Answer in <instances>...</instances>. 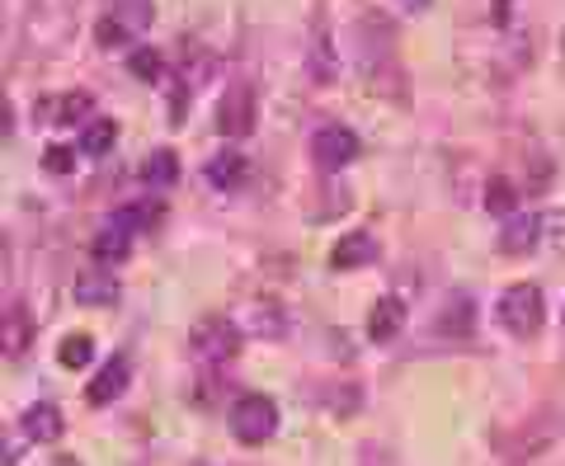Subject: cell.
Instances as JSON below:
<instances>
[{
  "label": "cell",
  "mask_w": 565,
  "mask_h": 466,
  "mask_svg": "<svg viewBox=\"0 0 565 466\" xmlns=\"http://www.w3.org/2000/svg\"><path fill=\"white\" fill-rule=\"evenodd\" d=\"M20 428H24V438H29V443H52V438L62 434V410H57V405H47V401L29 405L24 415H20Z\"/></svg>",
  "instance_id": "cell-10"
},
{
  "label": "cell",
  "mask_w": 565,
  "mask_h": 466,
  "mask_svg": "<svg viewBox=\"0 0 565 466\" xmlns=\"http://www.w3.org/2000/svg\"><path fill=\"white\" fill-rule=\"evenodd\" d=\"M137 179L147 189H170L174 179H180V156H174L170 147H161V151H151L147 160H141V170H137Z\"/></svg>",
  "instance_id": "cell-13"
},
{
  "label": "cell",
  "mask_w": 565,
  "mask_h": 466,
  "mask_svg": "<svg viewBox=\"0 0 565 466\" xmlns=\"http://www.w3.org/2000/svg\"><path fill=\"white\" fill-rule=\"evenodd\" d=\"M29 339H33L29 311H24V307H10V311H6V353H10V358H20V353L29 349Z\"/></svg>",
  "instance_id": "cell-19"
},
{
  "label": "cell",
  "mask_w": 565,
  "mask_h": 466,
  "mask_svg": "<svg viewBox=\"0 0 565 466\" xmlns=\"http://www.w3.org/2000/svg\"><path fill=\"white\" fill-rule=\"evenodd\" d=\"M128 382H132V363H128V353H114L109 363H104V368L95 372V382L85 386V401H90V405H109V401H118L122 391H128Z\"/></svg>",
  "instance_id": "cell-7"
},
{
  "label": "cell",
  "mask_w": 565,
  "mask_h": 466,
  "mask_svg": "<svg viewBox=\"0 0 565 466\" xmlns=\"http://www.w3.org/2000/svg\"><path fill=\"white\" fill-rule=\"evenodd\" d=\"M43 170L47 174H71V170H76V147H62V141H57V147H47L43 151Z\"/></svg>",
  "instance_id": "cell-22"
},
{
  "label": "cell",
  "mask_w": 565,
  "mask_h": 466,
  "mask_svg": "<svg viewBox=\"0 0 565 466\" xmlns=\"http://www.w3.org/2000/svg\"><path fill=\"white\" fill-rule=\"evenodd\" d=\"M494 316H500V326L514 335V339L537 335L542 330V316H546L542 288H537V283H514V288L500 293V301H494Z\"/></svg>",
  "instance_id": "cell-1"
},
{
  "label": "cell",
  "mask_w": 565,
  "mask_h": 466,
  "mask_svg": "<svg viewBox=\"0 0 565 466\" xmlns=\"http://www.w3.org/2000/svg\"><path fill=\"white\" fill-rule=\"evenodd\" d=\"M189 349L207 358V363H222V358H232L241 349V326L232 316H199L189 330Z\"/></svg>",
  "instance_id": "cell-3"
},
{
  "label": "cell",
  "mask_w": 565,
  "mask_h": 466,
  "mask_svg": "<svg viewBox=\"0 0 565 466\" xmlns=\"http://www.w3.org/2000/svg\"><path fill=\"white\" fill-rule=\"evenodd\" d=\"M161 218H166V203H156V199H141V203H132V208H118V212H114V222L128 226L132 236H137V231H147V226H156Z\"/></svg>",
  "instance_id": "cell-17"
},
{
  "label": "cell",
  "mask_w": 565,
  "mask_h": 466,
  "mask_svg": "<svg viewBox=\"0 0 565 466\" xmlns=\"http://www.w3.org/2000/svg\"><path fill=\"white\" fill-rule=\"evenodd\" d=\"M90 114H95L90 89H66V95L39 99V123H47V128H71V123H85Z\"/></svg>",
  "instance_id": "cell-6"
},
{
  "label": "cell",
  "mask_w": 565,
  "mask_h": 466,
  "mask_svg": "<svg viewBox=\"0 0 565 466\" xmlns=\"http://www.w3.org/2000/svg\"><path fill=\"white\" fill-rule=\"evenodd\" d=\"M95 358V339L90 335H66L62 339V363L66 368H85Z\"/></svg>",
  "instance_id": "cell-21"
},
{
  "label": "cell",
  "mask_w": 565,
  "mask_h": 466,
  "mask_svg": "<svg viewBox=\"0 0 565 466\" xmlns=\"http://www.w3.org/2000/svg\"><path fill=\"white\" fill-rule=\"evenodd\" d=\"M537 241H542V218H533V212H514L500 231V255H533Z\"/></svg>",
  "instance_id": "cell-8"
},
{
  "label": "cell",
  "mask_w": 565,
  "mask_h": 466,
  "mask_svg": "<svg viewBox=\"0 0 565 466\" xmlns=\"http://www.w3.org/2000/svg\"><path fill=\"white\" fill-rule=\"evenodd\" d=\"M311 156L321 170H344L349 160L359 156V137H353V128H344V123H326V128L311 137Z\"/></svg>",
  "instance_id": "cell-4"
},
{
  "label": "cell",
  "mask_w": 565,
  "mask_h": 466,
  "mask_svg": "<svg viewBox=\"0 0 565 466\" xmlns=\"http://www.w3.org/2000/svg\"><path fill=\"white\" fill-rule=\"evenodd\" d=\"M118 293H122L118 278H109V274H81L76 288H71V297H76L81 307H114Z\"/></svg>",
  "instance_id": "cell-11"
},
{
  "label": "cell",
  "mask_w": 565,
  "mask_h": 466,
  "mask_svg": "<svg viewBox=\"0 0 565 466\" xmlns=\"http://www.w3.org/2000/svg\"><path fill=\"white\" fill-rule=\"evenodd\" d=\"M52 466H81L76 457H57V462H52Z\"/></svg>",
  "instance_id": "cell-25"
},
{
  "label": "cell",
  "mask_w": 565,
  "mask_h": 466,
  "mask_svg": "<svg viewBox=\"0 0 565 466\" xmlns=\"http://www.w3.org/2000/svg\"><path fill=\"white\" fill-rule=\"evenodd\" d=\"M377 260V241L367 236V231H349V236L334 245V255H330V264L334 268H353V264H373Z\"/></svg>",
  "instance_id": "cell-14"
},
{
  "label": "cell",
  "mask_w": 565,
  "mask_h": 466,
  "mask_svg": "<svg viewBox=\"0 0 565 466\" xmlns=\"http://www.w3.org/2000/svg\"><path fill=\"white\" fill-rule=\"evenodd\" d=\"M245 170H250V166H245V156L241 151H217V156H212L207 160V184L212 189H236L241 184V179H245Z\"/></svg>",
  "instance_id": "cell-15"
},
{
  "label": "cell",
  "mask_w": 565,
  "mask_h": 466,
  "mask_svg": "<svg viewBox=\"0 0 565 466\" xmlns=\"http://www.w3.org/2000/svg\"><path fill=\"white\" fill-rule=\"evenodd\" d=\"M90 255L99 260V264H122L132 255V231L128 226H118V222H109L99 231V236L90 241Z\"/></svg>",
  "instance_id": "cell-12"
},
{
  "label": "cell",
  "mask_w": 565,
  "mask_h": 466,
  "mask_svg": "<svg viewBox=\"0 0 565 466\" xmlns=\"http://www.w3.org/2000/svg\"><path fill=\"white\" fill-rule=\"evenodd\" d=\"M114 141H118V123L114 118H90L81 128V151L85 156H109Z\"/></svg>",
  "instance_id": "cell-16"
},
{
  "label": "cell",
  "mask_w": 565,
  "mask_h": 466,
  "mask_svg": "<svg viewBox=\"0 0 565 466\" xmlns=\"http://www.w3.org/2000/svg\"><path fill=\"white\" fill-rule=\"evenodd\" d=\"M471 320H476L471 297H452V301H448V311H444V320H438V330H444V335H467V330H471Z\"/></svg>",
  "instance_id": "cell-20"
},
{
  "label": "cell",
  "mask_w": 565,
  "mask_h": 466,
  "mask_svg": "<svg viewBox=\"0 0 565 466\" xmlns=\"http://www.w3.org/2000/svg\"><path fill=\"white\" fill-rule=\"evenodd\" d=\"M405 326V301L401 297H377L373 301V316H367V339L373 345H392Z\"/></svg>",
  "instance_id": "cell-9"
},
{
  "label": "cell",
  "mask_w": 565,
  "mask_h": 466,
  "mask_svg": "<svg viewBox=\"0 0 565 466\" xmlns=\"http://www.w3.org/2000/svg\"><path fill=\"white\" fill-rule=\"evenodd\" d=\"M217 133L222 137H250L255 133V89L232 85L217 104Z\"/></svg>",
  "instance_id": "cell-5"
},
{
  "label": "cell",
  "mask_w": 565,
  "mask_h": 466,
  "mask_svg": "<svg viewBox=\"0 0 565 466\" xmlns=\"http://www.w3.org/2000/svg\"><path fill=\"white\" fill-rule=\"evenodd\" d=\"M128 62H132V71H137L141 81H156V76H161V52H156V47H137Z\"/></svg>",
  "instance_id": "cell-23"
},
{
  "label": "cell",
  "mask_w": 565,
  "mask_h": 466,
  "mask_svg": "<svg viewBox=\"0 0 565 466\" xmlns=\"http://www.w3.org/2000/svg\"><path fill=\"white\" fill-rule=\"evenodd\" d=\"M486 208L494 212V218H514V212H519V189L514 184H509V179L504 174H494L490 179V184H486Z\"/></svg>",
  "instance_id": "cell-18"
},
{
  "label": "cell",
  "mask_w": 565,
  "mask_h": 466,
  "mask_svg": "<svg viewBox=\"0 0 565 466\" xmlns=\"http://www.w3.org/2000/svg\"><path fill=\"white\" fill-rule=\"evenodd\" d=\"M226 428L236 434V443H264V438H274V428H278V405L269 396H259V391H245V396L226 410Z\"/></svg>",
  "instance_id": "cell-2"
},
{
  "label": "cell",
  "mask_w": 565,
  "mask_h": 466,
  "mask_svg": "<svg viewBox=\"0 0 565 466\" xmlns=\"http://www.w3.org/2000/svg\"><path fill=\"white\" fill-rule=\"evenodd\" d=\"M411 6H424V0H411Z\"/></svg>",
  "instance_id": "cell-26"
},
{
  "label": "cell",
  "mask_w": 565,
  "mask_h": 466,
  "mask_svg": "<svg viewBox=\"0 0 565 466\" xmlns=\"http://www.w3.org/2000/svg\"><path fill=\"white\" fill-rule=\"evenodd\" d=\"M542 236L552 245H565V212H546V218H542Z\"/></svg>",
  "instance_id": "cell-24"
}]
</instances>
